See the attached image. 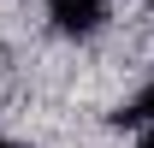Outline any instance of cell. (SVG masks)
<instances>
[{
    "label": "cell",
    "instance_id": "6da1fadb",
    "mask_svg": "<svg viewBox=\"0 0 154 148\" xmlns=\"http://www.w3.org/2000/svg\"><path fill=\"white\" fill-rule=\"evenodd\" d=\"M48 18H54L65 36H89V30L107 18V0H48Z\"/></svg>",
    "mask_w": 154,
    "mask_h": 148
},
{
    "label": "cell",
    "instance_id": "5b68a950",
    "mask_svg": "<svg viewBox=\"0 0 154 148\" xmlns=\"http://www.w3.org/2000/svg\"><path fill=\"white\" fill-rule=\"evenodd\" d=\"M148 6H154V0H148Z\"/></svg>",
    "mask_w": 154,
    "mask_h": 148
},
{
    "label": "cell",
    "instance_id": "7a4b0ae2",
    "mask_svg": "<svg viewBox=\"0 0 154 148\" xmlns=\"http://www.w3.org/2000/svg\"><path fill=\"white\" fill-rule=\"evenodd\" d=\"M125 119H136V125H154V83L131 101V113H125Z\"/></svg>",
    "mask_w": 154,
    "mask_h": 148
},
{
    "label": "cell",
    "instance_id": "3957f363",
    "mask_svg": "<svg viewBox=\"0 0 154 148\" xmlns=\"http://www.w3.org/2000/svg\"><path fill=\"white\" fill-rule=\"evenodd\" d=\"M136 148H154V130H148V136H142V142H136Z\"/></svg>",
    "mask_w": 154,
    "mask_h": 148
},
{
    "label": "cell",
    "instance_id": "277c9868",
    "mask_svg": "<svg viewBox=\"0 0 154 148\" xmlns=\"http://www.w3.org/2000/svg\"><path fill=\"white\" fill-rule=\"evenodd\" d=\"M0 148H18V142H6V136H0Z\"/></svg>",
    "mask_w": 154,
    "mask_h": 148
}]
</instances>
